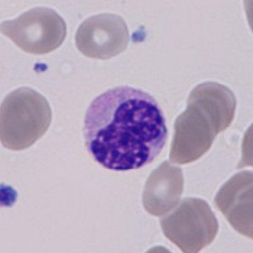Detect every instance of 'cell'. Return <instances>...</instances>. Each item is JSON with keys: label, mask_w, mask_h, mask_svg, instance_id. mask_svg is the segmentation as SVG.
Returning a JSON list of instances; mask_svg holds the SVG:
<instances>
[{"label": "cell", "mask_w": 253, "mask_h": 253, "mask_svg": "<svg viewBox=\"0 0 253 253\" xmlns=\"http://www.w3.org/2000/svg\"><path fill=\"white\" fill-rule=\"evenodd\" d=\"M84 138L90 155L108 170H138L155 161L166 144L164 112L143 90L114 87L90 104Z\"/></svg>", "instance_id": "6da1fadb"}, {"label": "cell", "mask_w": 253, "mask_h": 253, "mask_svg": "<svg viewBox=\"0 0 253 253\" xmlns=\"http://www.w3.org/2000/svg\"><path fill=\"white\" fill-rule=\"evenodd\" d=\"M52 110L43 95L19 87L5 96L0 110V139L5 148H29L48 130Z\"/></svg>", "instance_id": "7a4b0ae2"}, {"label": "cell", "mask_w": 253, "mask_h": 253, "mask_svg": "<svg viewBox=\"0 0 253 253\" xmlns=\"http://www.w3.org/2000/svg\"><path fill=\"white\" fill-rule=\"evenodd\" d=\"M172 213L161 219L164 236L182 252L195 253L215 239L219 223L215 214L205 200L184 199Z\"/></svg>", "instance_id": "3957f363"}, {"label": "cell", "mask_w": 253, "mask_h": 253, "mask_svg": "<svg viewBox=\"0 0 253 253\" xmlns=\"http://www.w3.org/2000/svg\"><path fill=\"white\" fill-rule=\"evenodd\" d=\"M1 33L31 55L53 52L66 38V22L56 10L37 6L1 23Z\"/></svg>", "instance_id": "277c9868"}, {"label": "cell", "mask_w": 253, "mask_h": 253, "mask_svg": "<svg viewBox=\"0 0 253 253\" xmlns=\"http://www.w3.org/2000/svg\"><path fill=\"white\" fill-rule=\"evenodd\" d=\"M129 38V29L121 15L104 13L84 20L76 32L75 43L86 57L109 60L126 51Z\"/></svg>", "instance_id": "5b68a950"}, {"label": "cell", "mask_w": 253, "mask_h": 253, "mask_svg": "<svg viewBox=\"0 0 253 253\" xmlns=\"http://www.w3.org/2000/svg\"><path fill=\"white\" fill-rule=\"evenodd\" d=\"M218 134L213 121L202 109L187 104V109L175 121L171 162L186 165L196 161L210 150Z\"/></svg>", "instance_id": "8992f818"}, {"label": "cell", "mask_w": 253, "mask_h": 253, "mask_svg": "<svg viewBox=\"0 0 253 253\" xmlns=\"http://www.w3.org/2000/svg\"><path fill=\"white\" fill-rule=\"evenodd\" d=\"M252 187L251 171H242L225 182L215 196V205L229 224L247 238H252Z\"/></svg>", "instance_id": "52a82bcc"}, {"label": "cell", "mask_w": 253, "mask_h": 253, "mask_svg": "<svg viewBox=\"0 0 253 253\" xmlns=\"http://www.w3.org/2000/svg\"><path fill=\"white\" fill-rule=\"evenodd\" d=\"M184 173L180 167L162 162L151 172L144 184V210L153 216H162L176 208L184 193Z\"/></svg>", "instance_id": "ba28073f"}, {"label": "cell", "mask_w": 253, "mask_h": 253, "mask_svg": "<svg viewBox=\"0 0 253 253\" xmlns=\"http://www.w3.org/2000/svg\"><path fill=\"white\" fill-rule=\"evenodd\" d=\"M187 104L202 109L213 121L218 133H220L233 122L237 100L229 87L215 81H207L194 87Z\"/></svg>", "instance_id": "9c48e42d"}]
</instances>
